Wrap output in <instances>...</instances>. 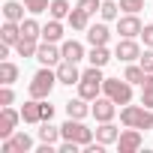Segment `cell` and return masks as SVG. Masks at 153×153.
<instances>
[{
  "instance_id": "cell-1",
  "label": "cell",
  "mask_w": 153,
  "mask_h": 153,
  "mask_svg": "<svg viewBox=\"0 0 153 153\" xmlns=\"http://www.w3.org/2000/svg\"><path fill=\"white\" fill-rule=\"evenodd\" d=\"M120 123L135 126V129H153V114H150L147 105H126L120 111Z\"/></svg>"
},
{
  "instance_id": "cell-2",
  "label": "cell",
  "mask_w": 153,
  "mask_h": 153,
  "mask_svg": "<svg viewBox=\"0 0 153 153\" xmlns=\"http://www.w3.org/2000/svg\"><path fill=\"white\" fill-rule=\"evenodd\" d=\"M102 90L108 99H114L117 105H129L132 102V84L126 78H105L102 81Z\"/></svg>"
},
{
  "instance_id": "cell-3",
  "label": "cell",
  "mask_w": 153,
  "mask_h": 153,
  "mask_svg": "<svg viewBox=\"0 0 153 153\" xmlns=\"http://www.w3.org/2000/svg\"><path fill=\"white\" fill-rule=\"evenodd\" d=\"M54 84H57V72H51V69L45 66V69H39V72L33 75L30 96H33V99H48V93L54 90Z\"/></svg>"
},
{
  "instance_id": "cell-4",
  "label": "cell",
  "mask_w": 153,
  "mask_h": 153,
  "mask_svg": "<svg viewBox=\"0 0 153 153\" xmlns=\"http://www.w3.org/2000/svg\"><path fill=\"white\" fill-rule=\"evenodd\" d=\"M60 135H63L66 141H78L81 147H87V144L93 141V129H87L81 120H75V117H69V120L60 126Z\"/></svg>"
},
{
  "instance_id": "cell-5",
  "label": "cell",
  "mask_w": 153,
  "mask_h": 153,
  "mask_svg": "<svg viewBox=\"0 0 153 153\" xmlns=\"http://www.w3.org/2000/svg\"><path fill=\"white\" fill-rule=\"evenodd\" d=\"M138 147H141V129L126 126V129L120 132V138H117V150H120V153H135Z\"/></svg>"
},
{
  "instance_id": "cell-6",
  "label": "cell",
  "mask_w": 153,
  "mask_h": 153,
  "mask_svg": "<svg viewBox=\"0 0 153 153\" xmlns=\"http://www.w3.org/2000/svg\"><path fill=\"white\" fill-rule=\"evenodd\" d=\"M141 21H138V15L135 12H129V15H123L120 21H117V33L123 36V39H135V36H141Z\"/></svg>"
},
{
  "instance_id": "cell-7",
  "label": "cell",
  "mask_w": 153,
  "mask_h": 153,
  "mask_svg": "<svg viewBox=\"0 0 153 153\" xmlns=\"http://www.w3.org/2000/svg\"><path fill=\"white\" fill-rule=\"evenodd\" d=\"M33 147V141H30V135H24V132H15L12 138H3V153H27Z\"/></svg>"
},
{
  "instance_id": "cell-8",
  "label": "cell",
  "mask_w": 153,
  "mask_h": 153,
  "mask_svg": "<svg viewBox=\"0 0 153 153\" xmlns=\"http://www.w3.org/2000/svg\"><path fill=\"white\" fill-rule=\"evenodd\" d=\"M114 57H117V60H123V63H132V60H138V57H141V48H138V42H135V39H120V42H117V48H114Z\"/></svg>"
},
{
  "instance_id": "cell-9",
  "label": "cell",
  "mask_w": 153,
  "mask_h": 153,
  "mask_svg": "<svg viewBox=\"0 0 153 153\" xmlns=\"http://www.w3.org/2000/svg\"><path fill=\"white\" fill-rule=\"evenodd\" d=\"M114 105H117L114 99H108V96H105V99H99V96H96V99H93V108H90V114H93L99 123H108V120L114 117Z\"/></svg>"
},
{
  "instance_id": "cell-10",
  "label": "cell",
  "mask_w": 153,
  "mask_h": 153,
  "mask_svg": "<svg viewBox=\"0 0 153 153\" xmlns=\"http://www.w3.org/2000/svg\"><path fill=\"white\" fill-rule=\"evenodd\" d=\"M57 81H60V84H69V87H72V84H78V81H81L78 66H75L72 60H63V63L57 66Z\"/></svg>"
},
{
  "instance_id": "cell-11",
  "label": "cell",
  "mask_w": 153,
  "mask_h": 153,
  "mask_svg": "<svg viewBox=\"0 0 153 153\" xmlns=\"http://www.w3.org/2000/svg\"><path fill=\"white\" fill-rule=\"evenodd\" d=\"M36 60H39L42 66H54L57 60H63V51L54 48V42H42L39 51H36Z\"/></svg>"
},
{
  "instance_id": "cell-12",
  "label": "cell",
  "mask_w": 153,
  "mask_h": 153,
  "mask_svg": "<svg viewBox=\"0 0 153 153\" xmlns=\"http://www.w3.org/2000/svg\"><path fill=\"white\" fill-rule=\"evenodd\" d=\"M18 111H12L9 105H3V117H0V138H12L15 135V123H18Z\"/></svg>"
},
{
  "instance_id": "cell-13",
  "label": "cell",
  "mask_w": 153,
  "mask_h": 153,
  "mask_svg": "<svg viewBox=\"0 0 153 153\" xmlns=\"http://www.w3.org/2000/svg\"><path fill=\"white\" fill-rule=\"evenodd\" d=\"M102 81H105V78H84V75H81V81H78V96L96 99L99 90H102Z\"/></svg>"
},
{
  "instance_id": "cell-14",
  "label": "cell",
  "mask_w": 153,
  "mask_h": 153,
  "mask_svg": "<svg viewBox=\"0 0 153 153\" xmlns=\"http://www.w3.org/2000/svg\"><path fill=\"white\" fill-rule=\"evenodd\" d=\"M21 117H24V123H42V99H30V102H24Z\"/></svg>"
},
{
  "instance_id": "cell-15",
  "label": "cell",
  "mask_w": 153,
  "mask_h": 153,
  "mask_svg": "<svg viewBox=\"0 0 153 153\" xmlns=\"http://www.w3.org/2000/svg\"><path fill=\"white\" fill-rule=\"evenodd\" d=\"M108 39H111V33H108L105 24H90L87 27V42L90 45H108Z\"/></svg>"
},
{
  "instance_id": "cell-16",
  "label": "cell",
  "mask_w": 153,
  "mask_h": 153,
  "mask_svg": "<svg viewBox=\"0 0 153 153\" xmlns=\"http://www.w3.org/2000/svg\"><path fill=\"white\" fill-rule=\"evenodd\" d=\"M66 114H69V117H75V120H84V117L90 114V108H87V99H84V96H78V99H69V102H66Z\"/></svg>"
},
{
  "instance_id": "cell-17",
  "label": "cell",
  "mask_w": 153,
  "mask_h": 153,
  "mask_svg": "<svg viewBox=\"0 0 153 153\" xmlns=\"http://www.w3.org/2000/svg\"><path fill=\"white\" fill-rule=\"evenodd\" d=\"M117 138H120V129H117L111 120L96 129V141H102V144H117Z\"/></svg>"
},
{
  "instance_id": "cell-18",
  "label": "cell",
  "mask_w": 153,
  "mask_h": 153,
  "mask_svg": "<svg viewBox=\"0 0 153 153\" xmlns=\"http://www.w3.org/2000/svg\"><path fill=\"white\" fill-rule=\"evenodd\" d=\"M60 51H63V60H72V63H78V60L84 57V45H81V42H75V39L63 42Z\"/></svg>"
},
{
  "instance_id": "cell-19",
  "label": "cell",
  "mask_w": 153,
  "mask_h": 153,
  "mask_svg": "<svg viewBox=\"0 0 153 153\" xmlns=\"http://www.w3.org/2000/svg\"><path fill=\"white\" fill-rule=\"evenodd\" d=\"M0 39H3L6 45H15L21 39V24L18 21H6L3 27H0Z\"/></svg>"
},
{
  "instance_id": "cell-20",
  "label": "cell",
  "mask_w": 153,
  "mask_h": 153,
  "mask_svg": "<svg viewBox=\"0 0 153 153\" xmlns=\"http://www.w3.org/2000/svg\"><path fill=\"white\" fill-rule=\"evenodd\" d=\"M60 39H63V24L54 18L42 27V42H60Z\"/></svg>"
},
{
  "instance_id": "cell-21",
  "label": "cell",
  "mask_w": 153,
  "mask_h": 153,
  "mask_svg": "<svg viewBox=\"0 0 153 153\" xmlns=\"http://www.w3.org/2000/svg\"><path fill=\"white\" fill-rule=\"evenodd\" d=\"M69 24H72V30H87V27H90V15H87L84 9L75 6V9L69 12Z\"/></svg>"
},
{
  "instance_id": "cell-22",
  "label": "cell",
  "mask_w": 153,
  "mask_h": 153,
  "mask_svg": "<svg viewBox=\"0 0 153 153\" xmlns=\"http://www.w3.org/2000/svg\"><path fill=\"white\" fill-rule=\"evenodd\" d=\"M24 9H27V6H21L18 0H6L3 15H6V21H24Z\"/></svg>"
},
{
  "instance_id": "cell-23",
  "label": "cell",
  "mask_w": 153,
  "mask_h": 153,
  "mask_svg": "<svg viewBox=\"0 0 153 153\" xmlns=\"http://www.w3.org/2000/svg\"><path fill=\"white\" fill-rule=\"evenodd\" d=\"M15 51H18L21 57H36L39 45H36V39H27V36H21V39L15 42Z\"/></svg>"
},
{
  "instance_id": "cell-24",
  "label": "cell",
  "mask_w": 153,
  "mask_h": 153,
  "mask_svg": "<svg viewBox=\"0 0 153 153\" xmlns=\"http://www.w3.org/2000/svg\"><path fill=\"white\" fill-rule=\"evenodd\" d=\"M87 60H90V66H105V63L111 60V54H108L105 45H93V51L87 54Z\"/></svg>"
},
{
  "instance_id": "cell-25",
  "label": "cell",
  "mask_w": 153,
  "mask_h": 153,
  "mask_svg": "<svg viewBox=\"0 0 153 153\" xmlns=\"http://www.w3.org/2000/svg\"><path fill=\"white\" fill-rule=\"evenodd\" d=\"M15 78H18V66L9 63V60H3V63H0V84H12Z\"/></svg>"
},
{
  "instance_id": "cell-26",
  "label": "cell",
  "mask_w": 153,
  "mask_h": 153,
  "mask_svg": "<svg viewBox=\"0 0 153 153\" xmlns=\"http://www.w3.org/2000/svg\"><path fill=\"white\" fill-rule=\"evenodd\" d=\"M123 78L129 81V84H144V78H147V72H144V66L138 63V66H126V72H123Z\"/></svg>"
},
{
  "instance_id": "cell-27",
  "label": "cell",
  "mask_w": 153,
  "mask_h": 153,
  "mask_svg": "<svg viewBox=\"0 0 153 153\" xmlns=\"http://www.w3.org/2000/svg\"><path fill=\"white\" fill-rule=\"evenodd\" d=\"M141 87H144V90H141V105L153 108V72H147V78H144Z\"/></svg>"
},
{
  "instance_id": "cell-28",
  "label": "cell",
  "mask_w": 153,
  "mask_h": 153,
  "mask_svg": "<svg viewBox=\"0 0 153 153\" xmlns=\"http://www.w3.org/2000/svg\"><path fill=\"white\" fill-rule=\"evenodd\" d=\"M48 12H51V18H69V3L66 0H51V6H48Z\"/></svg>"
},
{
  "instance_id": "cell-29",
  "label": "cell",
  "mask_w": 153,
  "mask_h": 153,
  "mask_svg": "<svg viewBox=\"0 0 153 153\" xmlns=\"http://www.w3.org/2000/svg\"><path fill=\"white\" fill-rule=\"evenodd\" d=\"M21 36H27V39H39V36H42V27H39L33 18H27V21H21Z\"/></svg>"
},
{
  "instance_id": "cell-30",
  "label": "cell",
  "mask_w": 153,
  "mask_h": 153,
  "mask_svg": "<svg viewBox=\"0 0 153 153\" xmlns=\"http://www.w3.org/2000/svg\"><path fill=\"white\" fill-rule=\"evenodd\" d=\"M39 138H42V141H48V144H54V141H57V138H63V135H60V129H57V126H51V120H45V126L39 129Z\"/></svg>"
},
{
  "instance_id": "cell-31",
  "label": "cell",
  "mask_w": 153,
  "mask_h": 153,
  "mask_svg": "<svg viewBox=\"0 0 153 153\" xmlns=\"http://www.w3.org/2000/svg\"><path fill=\"white\" fill-rule=\"evenodd\" d=\"M117 3H114V0H105V3H102V9H99V15L105 18V21H111V18H117Z\"/></svg>"
},
{
  "instance_id": "cell-32",
  "label": "cell",
  "mask_w": 153,
  "mask_h": 153,
  "mask_svg": "<svg viewBox=\"0 0 153 153\" xmlns=\"http://www.w3.org/2000/svg\"><path fill=\"white\" fill-rule=\"evenodd\" d=\"M24 6H27V9L33 12V15H39V12H45V9H48L51 3H48V0H24Z\"/></svg>"
},
{
  "instance_id": "cell-33",
  "label": "cell",
  "mask_w": 153,
  "mask_h": 153,
  "mask_svg": "<svg viewBox=\"0 0 153 153\" xmlns=\"http://www.w3.org/2000/svg\"><path fill=\"white\" fill-rule=\"evenodd\" d=\"M120 9H126V12H141V9H144V0H120Z\"/></svg>"
},
{
  "instance_id": "cell-34",
  "label": "cell",
  "mask_w": 153,
  "mask_h": 153,
  "mask_svg": "<svg viewBox=\"0 0 153 153\" xmlns=\"http://www.w3.org/2000/svg\"><path fill=\"white\" fill-rule=\"evenodd\" d=\"M78 9H84L87 15H93L96 9H102V3H99V0H78Z\"/></svg>"
},
{
  "instance_id": "cell-35",
  "label": "cell",
  "mask_w": 153,
  "mask_h": 153,
  "mask_svg": "<svg viewBox=\"0 0 153 153\" xmlns=\"http://www.w3.org/2000/svg\"><path fill=\"white\" fill-rule=\"evenodd\" d=\"M141 66H144V72H153V48H147V51H141Z\"/></svg>"
},
{
  "instance_id": "cell-36",
  "label": "cell",
  "mask_w": 153,
  "mask_h": 153,
  "mask_svg": "<svg viewBox=\"0 0 153 153\" xmlns=\"http://www.w3.org/2000/svg\"><path fill=\"white\" fill-rule=\"evenodd\" d=\"M12 99H15L12 87H9V84H3V90H0V105H12Z\"/></svg>"
},
{
  "instance_id": "cell-37",
  "label": "cell",
  "mask_w": 153,
  "mask_h": 153,
  "mask_svg": "<svg viewBox=\"0 0 153 153\" xmlns=\"http://www.w3.org/2000/svg\"><path fill=\"white\" fill-rule=\"evenodd\" d=\"M141 39H144V45H147V48H153V24H147V27L141 30Z\"/></svg>"
},
{
  "instance_id": "cell-38",
  "label": "cell",
  "mask_w": 153,
  "mask_h": 153,
  "mask_svg": "<svg viewBox=\"0 0 153 153\" xmlns=\"http://www.w3.org/2000/svg\"><path fill=\"white\" fill-rule=\"evenodd\" d=\"M51 117H54V105L42 102V123H45V120H51Z\"/></svg>"
}]
</instances>
